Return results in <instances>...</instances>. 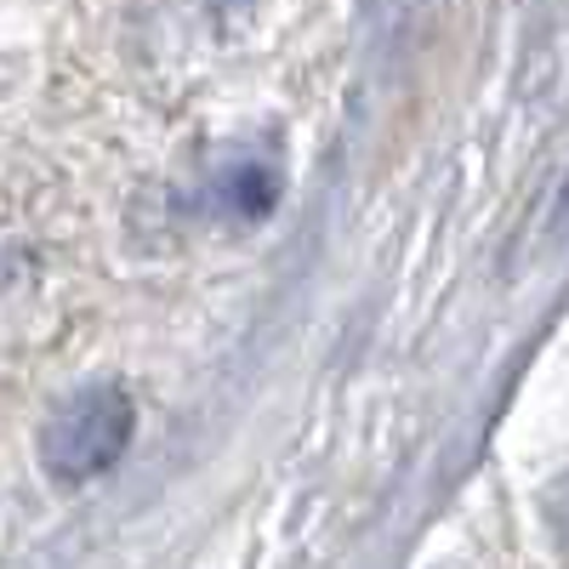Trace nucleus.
<instances>
[{"label": "nucleus", "instance_id": "nucleus-2", "mask_svg": "<svg viewBox=\"0 0 569 569\" xmlns=\"http://www.w3.org/2000/svg\"><path fill=\"white\" fill-rule=\"evenodd\" d=\"M273 200H279V171L268 154H233L206 182V206L228 222H257L273 211Z\"/></svg>", "mask_w": 569, "mask_h": 569}, {"label": "nucleus", "instance_id": "nucleus-1", "mask_svg": "<svg viewBox=\"0 0 569 569\" xmlns=\"http://www.w3.org/2000/svg\"><path fill=\"white\" fill-rule=\"evenodd\" d=\"M137 433V405L120 382H91L69 393L40 433V461L58 485H86L109 472Z\"/></svg>", "mask_w": 569, "mask_h": 569}]
</instances>
